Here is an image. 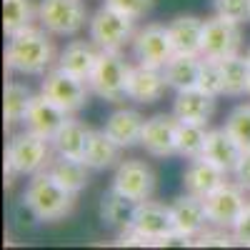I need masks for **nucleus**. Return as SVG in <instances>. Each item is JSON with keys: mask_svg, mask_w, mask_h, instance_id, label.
Listing matches in <instances>:
<instances>
[{"mask_svg": "<svg viewBox=\"0 0 250 250\" xmlns=\"http://www.w3.org/2000/svg\"><path fill=\"white\" fill-rule=\"evenodd\" d=\"M55 62V45L48 30L40 28H23L20 33L8 38L5 48V65L20 75H45Z\"/></svg>", "mask_w": 250, "mask_h": 250, "instance_id": "obj_1", "label": "nucleus"}, {"mask_svg": "<svg viewBox=\"0 0 250 250\" xmlns=\"http://www.w3.org/2000/svg\"><path fill=\"white\" fill-rule=\"evenodd\" d=\"M25 208L38 218V220H60L73 213V205H75V193L65 190L48 170H40L33 175V180L25 188V195H23Z\"/></svg>", "mask_w": 250, "mask_h": 250, "instance_id": "obj_2", "label": "nucleus"}, {"mask_svg": "<svg viewBox=\"0 0 250 250\" xmlns=\"http://www.w3.org/2000/svg\"><path fill=\"white\" fill-rule=\"evenodd\" d=\"M128 60L120 55V50H100L98 62L88 78L90 90L108 100V103H123L128 100V80H130Z\"/></svg>", "mask_w": 250, "mask_h": 250, "instance_id": "obj_3", "label": "nucleus"}, {"mask_svg": "<svg viewBox=\"0 0 250 250\" xmlns=\"http://www.w3.org/2000/svg\"><path fill=\"white\" fill-rule=\"evenodd\" d=\"M5 163L18 175H35L50 163V140L33 130H23L10 138L5 148Z\"/></svg>", "mask_w": 250, "mask_h": 250, "instance_id": "obj_4", "label": "nucleus"}, {"mask_svg": "<svg viewBox=\"0 0 250 250\" xmlns=\"http://www.w3.org/2000/svg\"><path fill=\"white\" fill-rule=\"evenodd\" d=\"M135 20L110 5H103L90 18V40L100 50H120L135 38Z\"/></svg>", "mask_w": 250, "mask_h": 250, "instance_id": "obj_5", "label": "nucleus"}, {"mask_svg": "<svg viewBox=\"0 0 250 250\" xmlns=\"http://www.w3.org/2000/svg\"><path fill=\"white\" fill-rule=\"evenodd\" d=\"M38 20L53 35H78L88 23L83 0H40Z\"/></svg>", "mask_w": 250, "mask_h": 250, "instance_id": "obj_6", "label": "nucleus"}, {"mask_svg": "<svg viewBox=\"0 0 250 250\" xmlns=\"http://www.w3.org/2000/svg\"><path fill=\"white\" fill-rule=\"evenodd\" d=\"M88 83L80 80L60 68H53L43 75V83H40V93H43L48 100H53L55 105H60L68 115L78 113L85 108L88 103Z\"/></svg>", "mask_w": 250, "mask_h": 250, "instance_id": "obj_7", "label": "nucleus"}, {"mask_svg": "<svg viewBox=\"0 0 250 250\" xmlns=\"http://www.w3.org/2000/svg\"><path fill=\"white\" fill-rule=\"evenodd\" d=\"M243 43V33H240V23L228 20L223 15L215 13V18L205 20L203 28V45H200V55L210 58V60H225L230 55H238Z\"/></svg>", "mask_w": 250, "mask_h": 250, "instance_id": "obj_8", "label": "nucleus"}, {"mask_svg": "<svg viewBox=\"0 0 250 250\" xmlns=\"http://www.w3.org/2000/svg\"><path fill=\"white\" fill-rule=\"evenodd\" d=\"M133 55H135V60L140 62V65L163 70L165 65H168V60L175 55L168 25L150 23L143 30H138L135 38H133Z\"/></svg>", "mask_w": 250, "mask_h": 250, "instance_id": "obj_9", "label": "nucleus"}, {"mask_svg": "<svg viewBox=\"0 0 250 250\" xmlns=\"http://www.w3.org/2000/svg\"><path fill=\"white\" fill-rule=\"evenodd\" d=\"M245 190L238 185V183H223L220 188L205 198V213H208V220L210 225H218V228H228L233 230L235 220L240 218V213L245 210Z\"/></svg>", "mask_w": 250, "mask_h": 250, "instance_id": "obj_10", "label": "nucleus"}, {"mask_svg": "<svg viewBox=\"0 0 250 250\" xmlns=\"http://www.w3.org/2000/svg\"><path fill=\"white\" fill-rule=\"evenodd\" d=\"M113 188H118L123 195H128L135 203L150 200L155 193V173L143 160H120L113 175Z\"/></svg>", "mask_w": 250, "mask_h": 250, "instance_id": "obj_11", "label": "nucleus"}, {"mask_svg": "<svg viewBox=\"0 0 250 250\" xmlns=\"http://www.w3.org/2000/svg\"><path fill=\"white\" fill-rule=\"evenodd\" d=\"M178 125H180V120L173 113L170 115L158 113V115L148 118L143 125L140 145L155 158L178 155Z\"/></svg>", "mask_w": 250, "mask_h": 250, "instance_id": "obj_12", "label": "nucleus"}, {"mask_svg": "<svg viewBox=\"0 0 250 250\" xmlns=\"http://www.w3.org/2000/svg\"><path fill=\"white\" fill-rule=\"evenodd\" d=\"M170 215H173V228L180 233V235H188V238H198L205 228H208V213H205V200L198 198V195H178L173 203H170Z\"/></svg>", "mask_w": 250, "mask_h": 250, "instance_id": "obj_13", "label": "nucleus"}, {"mask_svg": "<svg viewBox=\"0 0 250 250\" xmlns=\"http://www.w3.org/2000/svg\"><path fill=\"white\" fill-rule=\"evenodd\" d=\"M140 233H145L153 245L170 235L175 228H173V215H170V205H163V203H155V200H143L135 205V213H133V220H130Z\"/></svg>", "mask_w": 250, "mask_h": 250, "instance_id": "obj_14", "label": "nucleus"}, {"mask_svg": "<svg viewBox=\"0 0 250 250\" xmlns=\"http://www.w3.org/2000/svg\"><path fill=\"white\" fill-rule=\"evenodd\" d=\"M215 113V98L208 95L200 88H188L178 90L173 100V115L180 123H195V125H208Z\"/></svg>", "mask_w": 250, "mask_h": 250, "instance_id": "obj_15", "label": "nucleus"}, {"mask_svg": "<svg viewBox=\"0 0 250 250\" xmlns=\"http://www.w3.org/2000/svg\"><path fill=\"white\" fill-rule=\"evenodd\" d=\"M65 120H68V113L40 93V95H33V103H30V108L25 113L23 125H25L28 130H33L38 135L53 140V135L60 130V125L65 123Z\"/></svg>", "mask_w": 250, "mask_h": 250, "instance_id": "obj_16", "label": "nucleus"}, {"mask_svg": "<svg viewBox=\"0 0 250 250\" xmlns=\"http://www.w3.org/2000/svg\"><path fill=\"white\" fill-rule=\"evenodd\" d=\"M168 80H165L163 70L158 68H145L138 65L130 68V80H128V100H135L140 105H150V103H158L165 90H168Z\"/></svg>", "mask_w": 250, "mask_h": 250, "instance_id": "obj_17", "label": "nucleus"}, {"mask_svg": "<svg viewBox=\"0 0 250 250\" xmlns=\"http://www.w3.org/2000/svg\"><path fill=\"white\" fill-rule=\"evenodd\" d=\"M225 175L215 163H210L205 155L200 158H193L190 165L185 168L183 173V188H185V193H190V195H198V198H208L215 188H220L225 183Z\"/></svg>", "mask_w": 250, "mask_h": 250, "instance_id": "obj_18", "label": "nucleus"}, {"mask_svg": "<svg viewBox=\"0 0 250 250\" xmlns=\"http://www.w3.org/2000/svg\"><path fill=\"white\" fill-rule=\"evenodd\" d=\"M243 145L228 133V128H215V130H208V138H205V150L203 155L215 163L223 173H235L238 163L243 158Z\"/></svg>", "mask_w": 250, "mask_h": 250, "instance_id": "obj_19", "label": "nucleus"}, {"mask_svg": "<svg viewBox=\"0 0 250 250\" xmlns=\"http://www.w3.org/2000/svg\"><path fill=\"white\" fill-rule=\"evenodd\" d=\"M98 55H100V48L93 43V40H90V43H88V40H73V43H68L65 48L60 50L58 68L88 83V78H90V73L95 68V62H98Z\"/></svg>", "mask_w": 250, "mask_h": 250, "instance_id": "obj_20", "label": "nucleus"}, {"mask_svg": "<svg viewBox=\"0 0 250 250\" xmlns=\"http://www.w3.org/2000/svg\"><path fill=\"white\" fill-rule=\"evenodd\" d=\"M143 125H145V118L133 110V108H120L115 113H110V118L105 120V130L120 148H130V145L140 143V135H143Z\"/></svg>", "mask_w": 250, "mask_h": 250, "instance_id": "obj_21", "label": "nucleus"}, {"mask_svg": "<svg viewBox=\"0 0 250 250\" xmlns=\"http://www.w3.org/2000/svg\"><path fill=\"white\" fill-rule=\"evenodd\" d=\"M203 28H205V23L200 18H195V15H178V18H173L170 25H168V33H170L175 53L200 55Z\"/></svg>", "mask_w": 250, "mask_h": 250, "instance_id": "obj_22", "label": "nucleus"}, {"mask_svg": "<svg viewBox=\"0 0 250 250\" xmlns=\"http://www.w3.org/2000/svg\"><path fill=\"white\" fill-rule=\"evenodd\" d=\"M88 140H90V128L83 125L75 118H68L65 123L60 125V130L53 135V148L58 155H65V158H78L83 160L88 148Z\"/></svg>", "mask_w": 250, "mask_h": 250, "instance_id": "obj_23", "label": "nucleus"}, {"mask_svg": "<svg viewBox=\"0 0 250 250\" xmlns=\"http://www.w3.org/2000/svg\"><path fill=\"white\" fill-rule=\"evenodd\" d=\"M65 190L70 193H80V190H85L88 183H90V168L83 160L78 158H65V155H58L55 160L48 163V168H45Z\"/></svg>", "mask_w": 250, "mask_h": 250, "instance_id": "obj_24", "label": "nucleus"}, {"mask_svg": "<svg viewBox=\"0 0 250 250\" xmlns=\"http://www.w3.org/2000/svg\"><path fill=\"white\" fill-rule=\"evenodd\" d=\"M200 62L203 55H185V53H175L168 65L163 68V75L168 80V85L178 93V90H188V88H198V75H200Z\"/></svg>", "mask_w": 250, "mask_h": 250, "instance_id": "obj_25", "label": "nucleus"}, {"mask_svg": "<svg viewBox=\"0 0 250 250\" xmlns=\"http://www.w3.org/2000/svg\"><path fill=\"white\" fill-rule=\"evenodd\" d=\"M120 160V145L105 133V130H90V140L83 163L88 165L90 170H108L113 165H118Z\"/></svg>", "mask_w": 250, "mask_h": 250, "instance_id": "obj_26", "label": "nucleus"}, {"mask_svg": "<svg viewBox=\"0 0 250 250\" xmlns=\"http://www.w3.org/2000/svg\"><path fill=\"white\" fill-rule=\"evenodd\" d=\"M135 200H130L128 195H123L118 188H110L100 195V220L113 228H123L133 220L135 213Z\"/></svg>", "mask_w": 250, "mask_h": 250, "instance_id": "obj_27", "label": "nucleus"}, {"mask_svg": "<svg viewBox=\"0 0 250 250\" xmlns=\"http://www.w3.org/2000/svg\"><path fill=\"white\" fill-rule=\"evenodd\" d=\"M223 65V95H245L250 88V62L245 60V55H230L220 60Z\"/></svg>", "mask_w": 250, "mask_h": 250, "instance_id": "obj_28", "label": "nucleus"}, {"mask_svg": "<svg viewBox=\"0 0 250 250\" xmlns=\"http://www.w3.org/2000/svg\"><path fill=\"white\" fill-rule=\"evenodd\" d=\"M33 103V93L25 83H18V80H10L5 85V95H3V118H5V125L15 123H23L25 120V113Z\"/></svg>", "mask_w": 250, "mask_h": 250, "instance_id": "obj_29", "label": "nucleus"}, {"mask_svg": "<svg viewBox=\"0 0 250 250\" xmlns=\"http://www.w3.org/2000/svg\"><path fill=\"white\" fill-rule=\"evenodd\" d=\"M205 138H208L205 125L180 123L178 125V155H183L188 160L200 158L203 150H205Z\"/></svg>", "mask_w": 250, "mask_h": 250, "instance_id": "obj_30", "label": "nucleus"}, {"mask_svg": "<svg viewBox=\"0 0 250 250\" xmlns=\"http://www.w3.org/2000/svg\"><path fill=\"white\" fill-rule=\"evenodd\" d=\"M33 20V5L30 0H3V30L5 35H15Z\"/></svg>", "mask_w": 250, "mask_h": 250, "instance_id": "obj_31", "label": "nucleus"}, {"mask_svg": "<svg viewBox=\"0 0 250 250\" xmlns=\"http://www.w3.org/2000/svg\"><path fill=\"white\" fill-rule=\"evenodd\" d=\"M225 128L243 145V150H250V103L230 110V115L225 120Z\"/></svg>", "mask_w": 250, "mask_h": 250, "instance_id": "obj_32", "label": "nucleus"}, {"mask_svg": "<svg viewBox=\"0 0 250 250\" xmlns=\"http://www.w3.org/2000/svg\"><path fill=\"white\" fill-rule=\"evenodd\" d=\"M198 88L205 90L208 95H223V65L220 60H210V58H203L200 62V75H198Z\"/></svg>", "mask_w": 250, "mask_h": 250, "instance_id": "obj_33", "label": "nucleus"}, {"mask_svg": "<svg viewBox=\"0 0 250 250\" xmlns=\"http://www.w3.org/2000/svg\"><path fill=\"white\" fill-rule=\"evenodd\" d=\"M215 13L243 23V20H250V0H215Z\"/></svg>", "mask_w": 250, "mask_h": 250, "instance_id": "obj_34", "label": "nucleus"}, {"mask_svg": "<svg viewBox=\"0 0 250 250\" xmlns=\"http://www.w3.org/2000/svg\"><path fill=\"white\" fill-rule=\"evenodd\" d=\"M235 243V235H233V230L228 233V228H218V225H213V230H205L195 238V245H218V248H228V245H233Z\"/></svg>", "mask_w": 250, "mask_h": 250, "instance_id": "obj_35", "label": "nucleus"}, {"mask_svg": "<svg viewBox=\"0 0 250 250\" xmlns=\"http://www.w3.org/2000/svg\"><path fill=\"white\" fill-rule=\"evenodd\" d=\"M105 5H110V8L125 13V15H130L133 20H138L153 8V0H105Z\"/></svg>", "mask_w": 250, "mask_h": 250, "instance_id": "obj_36", "label": "nucleus"}, {"mask_svg": "<svg viewBox=\"0 0 250 250\" xmlns=\"http://www.w3.org/2000/svg\"><path fill=\"white\" fill-rule=\"evenodd\" d=\"M118 245L145 248V245H153V240H150L148 235H145V233H140L133 223H128V225H123V228H120V233H118Z\"/></svg>", "mask_w": 250, "mask_h": 250, "instance_id": "obj_37", "label": "nucleus"}, {"mask_svg": "<svg viewBox=\"0 0 250 250\" xmlns=\"http://www.w3.org/2000/svg\"><path fill=\"white\" fill-rule=\"evenodd\" d=\"M233 235H235V243H240V245H250V203L245 205V210H243L240 218L235 220V225H233Z\"/></svg>", "mask_w": 250, "mask_h": 250, "instance_id": "obj_38", "label": "nucleus"}, {"mask_svg": "<svg viewBox=\"0 0 250 250\" xmlns=\"http://www.w3.org/2000/svg\"><path fill=\"white\" fill-rule=\"evenodd\" d=\"M233 175H235V183L243 188V190H250V150L243 153V158H240Z\"/></svg>", "mask_w": 250, "mask_h": 250, "instance_id": "obj_39", "label": "nucleus"}, {"mask_svg": "<svg viewBox=\"0 0 250 250\" xmlns=\"http://www.w3.org/2000/svg\"><path fill=\"white\" fill-rule=\"evenodd\" d=\"M245 60L250 62V45H248V50H245Z\"/></svg>", "mask_w": 250, "mask_h": 250, "instance_id": "obj_40", "label": "nucleus"}, {"mask_svg": "<svg viewBox=\"0 0 250 250\" xmlns=\"http://www.w3.org/2000/svg\"><path fill=\"white\" fill-rule=\"evenodd\" d=\"M248 95H250V88H248Z\"/></svg>", "mask_w": 250, "mask_h": 250, "instance_id": "obj_41", "label": "nucleus"}]
</instances>
